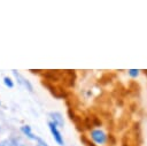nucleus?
I'll list each match as a JSON object with an SVG mask.
<instances>
[{"instance_id":"f257e3e1","label":"nucleus","mask_w":147,"mask_h":146,"mask_svg":"<svg viewBox=\"0 0 147 146\" xmlns=\"http://www.w3.org/2000/svg\"><path fill=\"white\" fill-rule=\"evenodd\" d=\"M48 128H49V130H51V133H52V136H53V138H54V140L60 145V146H64V140H63V137H62V135H61V132L59 131V129H57V126L53 123V122H48Z\"/></svg>"},{"instance_id":"f03ea898","label":"nucleus","mask_w":147,"mask_h":146,"mask_svg":"<svg viewBox=\"0 0 147 146\" xmlns=\"http://www.w3.org/2000/svg\"><path fill=\"white\" fill-rule=\"evenodd\" d=\"M91 138L96 143V144H100V145H103L106 144L107 141V136L106 133L100 130V129H96V130H92L91 132Z\"/></svg>"},{"instance_id":"7ed1b4c3","label":"nucleus","mask_w":147,"mask_h":146,"mask_svg":"<svg viewBox=\"0 0 147 146\" xmlns=\"http://www.w3.org/2000/svg\"><path fill=\"white\" fill-rule=\"evenodd\" d=\"M13 75L15 76V78H16V80H17V83L21 85V86H23V87H25L28 91H32V85H31V83L28 80V79H25L20 72H17L16 70H13Z\"/></svg>"},{"instance_id":"20e7f679","label":"nucleus","mask_w":147,"mask_h":146,"mask_svg":"<svg viewBox=\"0 0 147 146\" xmlns=\"http://www.w3.org/2000/svg\"><path fill=\"white\" fill-rule=\"evenodd\" d=\"M49 117H51V122H53L57 128H62L64 122H63V117L60 113H51L49 114Z\"/></svg>"},{"instance_id":"39448f33","label":"nucleus","mask_w":147,"mask_h":146,"mask_svg":"<svg viewBox=\"0 0 147 146\" xmlns=\"http://www.w3.org/2000/svg\"><path fill=\"white\" fill-rule=\"evenodd\" d=\"M63 77L65 79V82H68V85L69 86H72L75 84V72L72 70H65L63 72Z\"/></svg>"},{"instance_id":"423d86ee","label":"nucleus","mask_w":147,"mask_h":146,"mask_svg":"<svg viewBox=\"0 0 147 146\" xmlns=\"http://www.w3.org/2000/svg\"><path fill=\"white\" fill-rule=\"evenodd\" d=\"M21 131H22L26 137H29L30 139H33V140H36V141L39 140V137H37V136H34V135L32 133L31 126H29V125H23V126L21 128Z\"/></svg>"},{"instance_id":"0eeeda50","label":"nucleus","mask_w":147,"mask_h":146,"mask_svg":"<svg viewBox=\"0 0 147 146\" xmlns=\"http://www.w3.org/2000/svg\"><path fill=\"white\" fill-rule=\"evenodd\" d=\"M3 83H5V85L7 86V87H9V89H13L14 87V82L9 78V77H3Z\"/></svg>"},{"instance_id":"6e6552de","label":"nucleus","mask_w":147,"mask_h":146,"mask_svg":"<svg viewBox=\"0 0 147 146\" xmlns=\"http://www.w3.org/2000/svg\"><path fill=\"white\" fill-rule=\"evenodd\" d=\"M16 143L13 140V139H8V140H5L2 143H0V146H14Z\"/></svg>"},{"instance_id":"1a4fd4ad","label":"nucleus","mask_w":147,"mask_h":146,"mask_svg":"<svg viewBox=\"0 0 147 146\" xmlns=\"http://www.w3.org/2000/svg\"><path fill=\"white\" fill-rule=\"evenodd\" d=\"M127 72H129V75H130L131 77H137V76L139 75V70H138V69H130Z\"/></svg>"},{"instance_id":"9d476101","label":"nucleus","mask_w":147,"mask_h":146,"mask_svg":"<svg viewBox=\"0 0 147 146\" xmlns=\"http://www.w3.org/2000/svg\"><path fill=\"white\" fill-rule=\"evenodd\" d=\"M14 146H24V145H21V144H15Z\"/></svg>"},{"instance_id":"9b49d317","label":"nucleus","mask_w":147,"mask_h":146,"mask_svg":"<svg viewBox=\"0 0 147 146\" xmlns=\"http://www.w3.org/2000/svg\"><path fill=\"white\" fill-rule=\"evenodd\" d=\"M37 146H40V145H38V144H37Z\"/></svg>"},{"instance_id":"f8f14e48","label":"nucleus","mask_w":147,"mask_h":146,"mask_svg":"<svg viewBox=\"0 0 147 146\" xmlns=\"http://www.w3.org/2000/svg\"><path fill=\"white\" fill-rule=\"evenodd\" d=\"M0 106H1V102H0Z\"/></svg>"}]
</instances>
